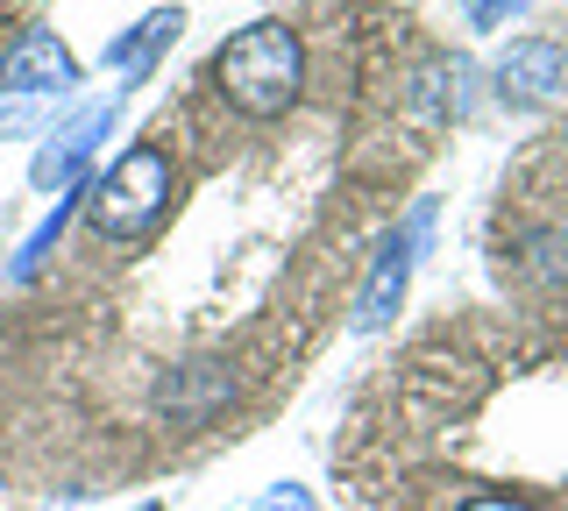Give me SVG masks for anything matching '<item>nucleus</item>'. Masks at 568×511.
I'll list each match as a JSON object with an SVG mask.
<instances>
[{
	"label": "nucleus",
	"instance_id": "nucleus-2",
	"mask_svg": "<svg viewBox=\"0 0 568 511\" xmlns=\"http://www.w3.org/2000/svg\"><path fill=\"white\" fill-rule=\"evenodd\" d=\"M171 200H178V164L156 143L121 150L114 164L85 185V214H93V227H100V235H114V242L150 235V227L171 214Z\"/></svg>",
	"mask_w": 568,
	"mask_h": 511
},
{
	"label": "nucleus",
	"instance_id": "nucleus-5",
	"mask_svg": "<svg viewBox=\"0 0 568 511\" xmlns=\"http://www.w3.org/2000/svg\"><path fill=\"white\" fill-rule=\"evenodd\" d=\"M561 85H568V50L547 37H519L497 58V100L505 108H547Z\"/></svg>",
	"mask_w": 568,
	"mask_h": 511
},
{
	"label": "nucleus",
	"instance_id": "nucleus-10",
	"mask_svg": "<svg viewBox=\"0 0 568 511\" xmlns=\"http://www.w3.org/2000/svg\"><path fill=\"white\" fill-rule=\"evenodd\" d=\"M469 79H476V72H469L462 58H455V64L440 58L434 72H426V108H434V114H462V108H469Z\"/></svg>",
	"mask_w": 568,
	"mask_h": 511
},
{
	"label": "nucleus",
	"instance_id": "nucleus-14",
	"mask_svg": "<svg viewBox=\"0 0 568 511\" xmlns=\"http://www.w3.org/2000/svg\"><path fill=\"white\" fill-rule=\"evenodd\" d=\"M135 511H164V504H135Z\"/></svg>",
	"mask_w": 568,
	"mask_h": 511
},
{
	"label": "nucleus",
	"instance_id": "nucleus-9",
	"mask_svg": "<svg viewBox=\"0 0 568 511\" xmlns=\"http://www.w3.org/2000/svg\"><path fill=\"white\" fill-rule=\"evenodd\" d=\"M79 200H85V192H58V206L43 214V227H36V235L22 242V249H14V277H22V285H29V277L50 263V249H58V235H64V221L79 214Z\"/></svg>",
	"mask_w": 568,
	"mask_h": 511
},
{
	"label": "nucleus",
	"instance_id": "nucleus-11",
	"mask_svg": "<svg viewBox=\"0 0 568 511\" xmlns=\"http://www.w3.org/2000/svg\"><path fill=\"white\" fill-rule=\"evenodd\" d=\"M462 8H469V22H476V29H497L511 8H526V0H462Z\"/></svg>",
	"mask_w": 568,
	"mask_h": 511
},
{
	"label": "nucleus",
	"instance_id": "nucleus-13",
	"mask_svg": "<svg viewBox=\"0 0 568 511\" xmlns=\"http://www.w3.org/2000/svg\"><path fill=\"white\" fill-rule=\"evenodd\" d=\"M462 511H532V504H519V498H469Z\"/></svg>",
	"mask_w": 568,
	"mask_h": 511
},
{
	"label": "nucleus",
	"instance_id": "nucleus-7",
	"mask_svg": "<svg viewBox=\"0 0 568 511\" xmlns=\"http://www.w3.org/2000/svg\"><path fill=\"white\" fill-rule=\"evenodd\" d=\"M156 405H164L171 419H206L213 405H227V369H221V362H185V369H171V377L156 384Z\"/></svg>",
	"mask_w": 568,
	"mask_h": 511
},
{
	"label": "nucleus",
	"instance_id": "nucleus-8",
	"mask_svg": "<svg viewBox=\"0 0 568 511\" xmlns=\"http://www.w3.org/2000/svg\"><path fill=\"white\" fill-rule=\"evenodd\" d=\"M178 29H185V14H178V8H156V14H142V22L129 29V37H114V43H106V72H142V64H150L156 58V50H164L171 37H178Z\"/></svg>",
	"mask_w": 568,
	"mask_h": 511
},
{
	"label": "nucleus",
	"instance_id": "nucleus-6",
	"mask_svg": "<svg viewBox=\"0 0 568 511\" xmlns=\"http://www.w3.org/2000/svg\"><path fill=\"white\" fill-rule=\"evenodd\" d=\"M100 135H114V100H100V108H85L71 129H58L43 150H36V164H29V178L43 185V192H79V171L93 164V150H100Z\"/></svg>",
	"mask_w": 568,
	"mask_h": 511
},
{
	"label": "nucleus",
	"instance_id": "nucleus-12",
	"mask_svg": "<svg viewBox=\"0 0 568 511\" xmlns=\"http://www.w3.org/2000/svg\"><path fill=\"white\" fill-rule=\"evenodd\" d=\"M256 511H313V504H306V490H271Z\"/></svg>",
	"mask_w": 568,
	"mask_h": 511
},
{
	"label": "nucleus",
	"instance_id": "nucleus-3",
	"mask_svg": "<svg viewBox=\"0 0 568 511\" xmlns=\"http://www.w3.org/2000/svg\"><path fill=\"white\" fill-rule=\"evenodd\" d=\"M79 85V58L58 43V29H22L0 58V93L8 100H43V93H71Z\"/></svg>",
	"mask_w": 568,
	"mask_h": 511
},
{
	"label": "nucleus",
	"instance_id": "nucleus-1",
	"mask_svg": "<svg viewBox=\"0 0 568 511\" xmlns=\"http://www.w3.org/2000/svg\"><path fill=\"white\" fill-rule=\"evenodd\" d=\"M213 85H221V100L248 121H271L298 100V85H306V43H298V29L284 22H248L235 29L221 50H213Z\"/></svg>",
	"mask_w": 568,
	"mask_h": 511
},
{
	"label": "nucleus",
	"instance_id": "nucleus-4",
	"mask_svg": "<svg viewBox=\"0 0 568 511\" xmlns=\"http://www.w3.org/2000/svg\"><path fill=\"white\" fill-rule=\"evenodd\" d=\"M426 221H434V206H419V214L405 221L398 235H384L377 263H369V285H363V298H355V334H377V327L390 320V313H398L405 285H413V256H419V235H426Z\"/></svg>",
	"mask_w": 568,
	"mask_h": 511
}]
</instances>
